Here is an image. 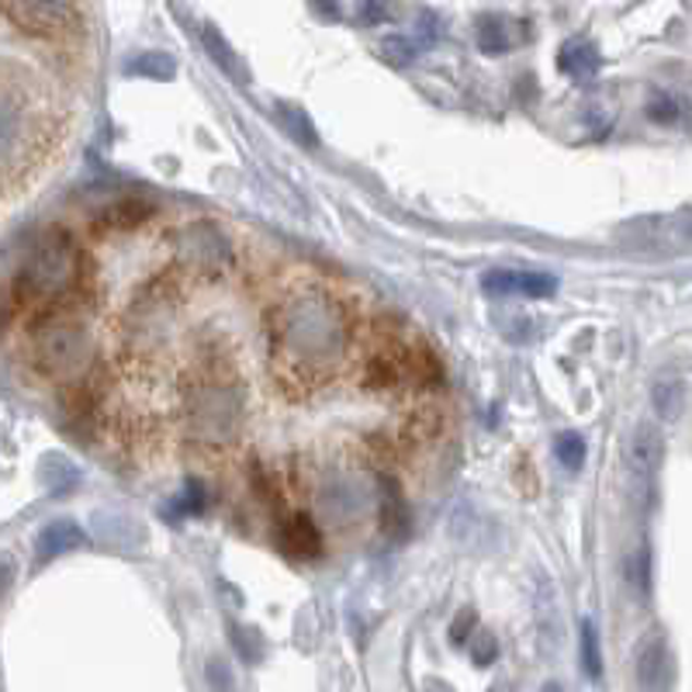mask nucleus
<instances>
[{"label":"nucleus","instance_id":"nucleus-24","mask_svg":"<svg viewBox=\"0 0 692 692\" xmlns=\"http://www.w3.org/2000/svg\"><path fill=\"white\" fill-rule=\"evenodd\" d=\"M647 118L658 121V125H672L679 118V108L672 97H655L652 104H647Z\"/></svg>","mask_w":692,"mask_h":692},{"label":"nucleus","instance_id":"nucleus-2","mask_svg":"<svg viewBox=\"0 0 692 692\" xmlns=\"http://www.w3.org/2000/svg\"><path fill=\"white\" fill-rule=\"evenodd\" d=\"M83 278V254L67 233H42L25 254L17 278L11 284L14 302H59L77 291Z\"/></svg>","mask_w":692,"mask_h":692},{"label":"nucleus","instance_id":"nucleus-22","mask_svg":"<svg viewBox=\"0 0 692 692\" xmlns=\"http://www.w3.org/2000/svg\"><path fill=\"white\" fill-rule=\"evenodd\" d=\"M582 665L593 679H599L602 672V655H599V634L593 620H582Z\"/></svg>","mask_w":692,"mask_h":692},{"label":"nucleus","instance_id":"nucleus-5","mask_svg":"<svg viewBox=\"0 0 692 692\" xmlns=\"http://www.w3.org/2000/svg\"><path fill=\"white\" fill-rule=\"evenodd\" d=\"M174 254L177 260L195 270V274H208L215 278L222 270L233 263V249H228V239L222 236V228L212 225L208 219L187 222L174 233Z\"/></svg>","mask_w":692,"mask_h":692},{"label":"nucleus","instance_id":"nucleus-17","mask_svg":"<svg viewBox=\"0 0 692 692\" xmlns=\"http://www.w3.org/2000/svg\"><path fill=\"white\" fill-rule=\"evenodd\" d=\"M174 70H177L174 59L166 52H142L125 62V73L129 77H150V80H166V77H174Z\"/></svg>","mask_w":692,"mask_h":692},{"label":"nucleus","instance_id":"nucleus-10","mask_svg":"<svg viewBox=\"0 0 692 692\" xmlns=\"http://www.w3.org/2000/svg\"><path fill=\"white\" fill-rule=\"evenodd\" d=\"M637 682L641 689H665L672 682V655L661 634H647L637 647Z\"/></svg>","mask_w":692,"mask_h":692},{"label":"nucleus","instance_id":"nucleus-9","mask_svg":"<svg viewBox=\"0 0 692 692\" xmlns=\"http://www.w3.org/2000/svg\"><path fill=\"white\" fill-rule=\"evenodd\" d=\"M665 460V436L658 433V426L644 423L631 433L626 439V468H631L637 478H655Z\"/></svg>","mask_w":692,"mask_h":692},{"label":"nucleus","instance_id":"nucleus-8","mask_svg":"<svg viewBox=\"0 0 692 692\" xmlns=\"http://www.w3.org/2000/svg\"><path fill=\"white\" fill-rule=\"evenodd\" d=\"M278 548L291 558V561H316L326 551V537L316 527V519L295 513L281 523L278 530Z\"/></svg>","mask_w":692,"mask_h":692},{"label":"nucleus","instance_id":"nucleus-21","mask_svg":"<svg viewBox=\"0 0 692 692\" xmlns=\"http://www.w3.org/2000/svg\"><path fill=\"white\" fill-rule=\"evenodd\" d=\"M626 582H631V589L641 596L652 589V554H647V548L631 551V561H626Z\"/></svg>","mask_w":692,"mask_h":692},{"label":"nucleus","instance_id":"nucleus-15","mask_svg":"<svg viewBox=\"0 0 692 692\" xmlns=\"http://www.w3.org/2000/svg\"><path fill=\"white\" fill-rule=\"evenodd\" d=\"M474 42H478V49L485 52V56H499V52H506L513 46V38L506 32V21L495 17V14H481L478 17Z\"/></svg>","mask_w":692,"mask_h":692},{"label":"nucleus","instance_id":"nucleus-1","mask_svg":"<svg viewBox=\"0 0 692 692\" xmlns=\"http://www.w3.org/2000/svg\"><path fill=\"white\" fill-rule=\"evenodd\" d=\"M353 305L326 281H295L267 312V356L288 395H312L337 382L356 347Z\"/></svg>","mask_w":692,"mask_h":692},{"label":"nucleus","instance_id":"nucleus-29","mask_svg":"<svg viewBox=\"0 0 692 692\" xmlns=\"http://www.w3.org/2000/svg\"><path fill=\"white\" fill-rule=\"evenodd\" d=\"M682 228H685V236H692V212H685V225Z\"/></svg>","mask_w":692,"mask_h":692},{"label":"nucleus","instance_id":"nucleus-16","mask_svg":"<svg viewBox=\"0 0 692 692\" xmlns=\"http://www.w3.org/2000/svg\"><path fill=\"white\" fill-rule=\"evenodd\" d=\"M204 46H208V52H212V59L219 62V67H222V73H228V77H233V80H246V73H243V67H239V59H236V52L233 49H228V42L219 35V28L215 25H204Z\"/></svg>","mask_w":692,"mask_h":692},{"label":"nucleus","instance_id":"nucleus-23","mask_svg":"<svg viewBox=\"0 0 692 692\" xmlns=\"http://www.w3.org/2000/svg\"><path fill=\"white\" fill-rule=\"evenodd\" d=\"M204 509V489H201V481H187L184 492L174 499V513L177 516H195Z\"/></svg>","mask_w":692,"mask_h":692},{"label":"nucleus","instance_id":"nucleus-14","mask_svg":"<svg viewBox=\"0 0 692 692\" xmlns=\"http://www.w3.org/2000/svg\"><path fill=\"white\" fill-rule=\"evenodd\" d=\"M652 402H655V409H658L661 419H679L682 415V406H685L682 377H672V374L658 377L655 388H652Z\"/></svg>","mask_w":692,"mask_h":692},{"label":"nucleus","instance_id":"nucleus-20","mask_svg":"<svg viewBox=\"0 0 692 692\" xmlns=\"http://www.w3.org/2000/svg\"><path fill=\"white\" fill-rule=\"evenodd\" d=\"M377 52H382V59L388 62V67H409L419 52V46L406 35H388L382 46H377Z\"/></svg>","mask_w":692,"mask_h":692},{"label":"nucleus","instance_id":"nucleus-19","mask_svg":"<svg viewBox=\"0 0 692 692\" xmlns=\"http://www.w3.org/2000/svg\"><path fill=\"white\" fill-rule=\"evenodd\" d=\"M585 450H589V447H585V436L575 433V430L561 433V436L554 439V457H558L568 471H578V468L585 465Z\"/></svg>","mask_w":692,"mask_h":692},{"label":"nucleus","instance_id":"nucleus-12","mask_svg":"<svg viewBox=\"0 0 692 692\" xmlns=\"http://www.w3.org/2000/svg\"><path fill=\"white\" fill-rule=\"evenodd\" d=\"M558 67H561V73H568L575 80H589L599 73L602 56L589 38H568L558 52Z\"/></svg>","mask_w":692,"mask_h":692},{"label":"nucleus","instance_id":"nucleus-28","mask_svg":"<svg viewBox=\"0 0 692 692\" xmlns=\"http://www.w3.org/2000/svg\"><path fill=\"white\" fill-rule=\"evenodd\" d=\"M468 626H474V613H460V617H457V623L450 626L454 644H465V641H468V637H465V634H468Z\"/></svg>","mask_w":692,"mask_h":692},{"label":"nucleus","instance_id":"nucleus-3","mask_svg":"<svg viewBox=\"0 0 692 692\" xmlns=\"http://www.w3.org/2000/svg\"><path fill=\"white\" fill-rule=\"evenodd\" d=\"M187 419H191V436L201 447H233L243 426V391L236 382L219 374H208L191 388L187 402Z\"/></svg>","mask_w":692,"mask_h":692},{"label":"nucleus","instance_id":"nucleus-11","mask_svg":"<svg viewBox=\"0 0 692 692\" xmlns=\"http://www.w3.org/2000/svg\"><path fill=\"white\" fill-rule=\"evenodd\" d=\"M83 543H87V537H83V530L77 527V523L59 519V523H49V527L38 533L35 554H38V561H52L59 554H70V551L83 548Z\"/></svg>","mask_w":692,"mask_h":692},{"label":"nucleus","instance_id":"nucleus-18","mask_svg":"<svg viewBox=\"0 0 692 692\" xmlns=\"http://www.w3.org/2000/svg\"><path fill=\"white\" fill-rule=\"evenodd\" d=\"M281 115V121L288 125V132L295 136L302 145H319V132H316V125L308 121V115L302 108H291V104H278L274 108Z\"/></svg>","mask_w":692,"mask_h":692},{"label":"nucleus","instance_id":"nucleus-6","mask_svg":"<svg viewBox=\"0 0 692 692\" xmlns=\"http://www.w3.org/2000/svg\"><path fill=\"white\" fill-rule=\"evenodd\" d=\"M4 8L21 32H32L42 38H59L77 28L73 0H4Z\"/></svg>","mask_w":692,"mask_h":692},{"label":"nucleus","instance_id":"nucleus-26","mask_svg":"<svg viewBox=\"0 0 692 692\" xmlns=\"http://www.w3.org/2000/svg\"><path fill=\"white\" fill-rule=\"evenodd\" d=\"M308 4H312V11H316L322 21H340V0H308Z\"/></svg>","mask_w":692,"mask_h":692},{"label":"nucleus","instance_id":"nucleus-7","mask_svg":"<svg viewBox=\"0 0 692 692\" xmlns=\"http://www.w3.org/2000/svg\"><path fill=\"white\" fill-rule=\"evenodd\" d=\"M485 295H523V298H551L558 281L551 274H533V270H489L481 278Z\"/></svg>","mask_w":692,"mask_h":692},{"label":"nucleus","instance_id":"nucleus-27","mask_svg":"<svg viewBox=\"0 0 692 692\" xmlns=\"http://www.w3.org/2000/svg\"><path fill=\"white\" fill-rule=\"evenodd\" d=\"M361 17L367 21V25H377V21H385V17H388V8L382 4V0H364Z\"/></svg>","mask_w":692,"mask_h":692},{"label":"nucleus","instance_id":"nucleus-13","mask_svg":"<svg viewBox=\"0 0 692 692\" xmlns=\"http://www.w3.org/2000/svg\"><path fill=\"white\" fill-rule=\"evenodd\" d=\"M150 215H156V204L153 201H145V198H121V201L104 208V212L97 215V225L101 228H112V233H125V228L142 225Z\"/></svg>","mask_w":692,"mask_h":692},{"label":"nucleus","instance_id":"nucleus-4","mask_svg":"<svg viewBox=\"0 0 692 692\" xmlns=\"http://www.w3.org/2000/svg\"><path fill=\"white\" fill-rule=\"evenodd\" d=\"M87 332L67 316H49L32 332V361L49 377H70L87 364Z\"/></svg>","mask_w":692,"mask_h":692},{"label":"nucleus","instance_id":"nucleus-25","mask_svg":"<svg viewBox=\"0 0 692 692\" xmlns=\"http://www.w3.org/2000/svg\"><path fill=\"white\" fill-rule=\"evenodd\" d=\"M499 655V647H495V637L492 634H478V637H471V658L485 668V665H492V658Z\"/></svg>","mask_w":692,"mask_h":692}]
</instances>
